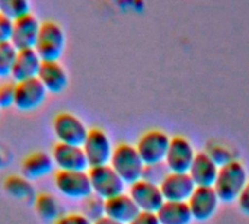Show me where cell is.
I'll return each mask as SVG.
<instances>
[{"label":"cell","mask_w":249,"mask_h":224,"mask_svg":"<svg viewBox=\"0 0 249 224\" xmlns=\"http://www.w3.org/2000/svg\"><path fill=\"white\" fill-rule=\"evenodd\" d=\"M248 181L245 166L239 160H233L219 169V175L213 188L220 201L233 203L239 198Z\"/></svg>","instance_id":"6da1fadb"},{"label":"cell","mask_w":249,"mask_h":224,"mask_svg":"<svg viewBox=\"0 0 249 224\" xmlns=\"http://www.w3.org/2000/svg\"><path fill=\"white\" fill-rule=\"evenodd\" d=\"M109 165L125 184L131 185L143 176L144 163L136 146L130 143H120L114 147Z\"/></svg>","instance_id":"7a4b0ae2"},{"label":"cell","mask_w":249,"mask_h":224,"mask_svg":"<svg viewBox=\"0 0 249 224\" xmlns=\"http://www.w3.org/2000/svg\"><path fill=\"white\" fill-rule=\"evenodd\" d=\"M66 47V32L63 26L53 19L41 22L35 51L42 61H60Z\"/></svg>","instance_id":"3957f363"},{"label":"cell","mask_w":249,"mask_h":224,"mask_svg":"<svg viewBox=\"0 0 249 224\" xmlns=\"http://www.w3.org/2000/svg\"><path fill=\"white\" fill-rule=\"evenodd\" d=\"M169 144H171V137L165 131L153 128L140 136L136 149L144 166H149V165H158L165 162L169 150Z\"/></svg>","instance_id":"277c9868"},{"label":"cell","mask_w":249,"mask_h":224,"mask_svg":"<svg viewBox=\"0 0 249 224\" xmlns=\"http://www.w3.org/2000/svg\"><path fill=\"white\" fill-rule=\"evenodd\" d=\"M53 131L60 143L82 146L86 140L89 128L76 114L60 111L53 118Z\"/></svg>","instance_id":"5b68a950"},{"label":"cell","mask_w":249,"mask_h":224,"mask_svg":"<svg viewBox=\"0 0 249 224\" xmlns=\"http://www.w3.org/2000/svg\"><path fill=\"white\" fill-rule=\"evenodd\" d=\"M82 149L85 152L89 168L109 165L114 152V146L111 143L109 136L99 127L89 128V133L82 144Z\"/></svg>","instance_id":"8992f818"},{"label":"cell","mask_w":249,"mask_h":224,"mask_svg":"<svg viewBox=\"0 0 249 224\" xmlns=\"http://www.w3.org/2000/svg\"><path fill=\"white\" fill-rule=\"evenodd\" d=\"M54 184L58 192L70 200L83 201L93 194L88 171H57Z\"/></svg>","instance_id":"52a82bcc"},{"label":"cell","mask_w":249,"mask_h":224,"mask_svg":"<svg viewBox=\"0 0 249 224\" xmlns=\"http://www.w3.org/2000/svg\"><path fill=\"white\" fill-rule=\"evenodd\" d=\"M88 173L90 178L92 192L104 201L123 194L125 190L127 184L117 175L111 165L89 168Z\"/></svg>","instance_id":"ba28073f"},{"label":"cell","mask_w":249,"mask_h":224,"mask_svg":"<svg viewBox=\"0 0 249 224\" xmlns=\"http://www.w3.org/2000/svg\"><path fill=\"white\" fill-rule=\"evenodd\" d=\"M196 152L193 144L182 136H175L171 138L169 150L165 159V165L169 172L174 173H188L191 165L196 159Z\"/></svg>","instance_id":"9c48e42d"},{"label":"cell","mask_w":249,"mask_h":224,"mask_svg":"<svg viewBox=\"0 0 249 224\" xmlns=\"http://www.w3.org/2000/svg\"><path fill=\"white\" fill-rule=\"evenodd\" d=\"M47 89L38 77L16 82L15 105L19 111H34L39 108L47 99Z\"/></svg>","instance_id":"30bf717a"},{"label":"cell","mask_w":249,"mask_h":224,"mask_svg":"<svg viewBox=\"0 0 249 224\" xmlns=\"http://www.w3.org/2000/svg\"><path fill=\"white\" fill-rule=\"evenodd\" d=\"M128 195L133 198L140 211L144 213H158V210L163 206L165 198L162 195L160 187L144 179H140L130 185Z\"/></svg>","instance_id":"8fae6325"},{"label":"cell","mask_w":249,"mask_h":224,"mask_svg":"<svg viewBox=\"0 0 249 224\" xmlns=\"http://www.w3.org/2000/svg\"><path fill=\"white\" fill-rule=\"evenodd\" d=\"M50 155L53 157L54 166H57L58 171H86L89 168L82 146L57 141Z\"/></svg>","instance_id":"7c38bea8"},{"label":"cell","mask_w":249,"mask_h":224,"mask_svg":"<svg viewBox=\"0 0 249 224\" xmlns=\"http://www.w3.org/2000/svg\"><path fill=\"white\" fill-rule=\"evenodd\" d=\"M219 203L220 200L213 187H197L187 204L194 220L206 222L216 214Z\"/></svg>","instance_id":"4fadbf2b"},{"label":"cell","mask_w":249,"mask_h":224,"mask_svg":"<svg viewBox=\"0 0 249 224\" xmlns=\"http://www.w3.org/2000/svg\"><path fill=\"white\" fill-rule=\"evenodd\" d=\"M39 28H41V22L32 12L22 17H18L13 20L10 42L18 50L34 48L36 44Z\"/></svg>","instance_id":"5bb4252c"},{"label":"cell","mask_w":249,"mask_h":224,"mask_svg":"<svg viewBox=\"0 0 249 224\" xmlns=\"http://www.w3.org/2000/svg\"><path fill=\"white\" fill-rule=\"evenodd\" d=\"M165 201L188 203L193 192L196 191V184L188 173H174L169 172L163 182L159 185Z\"/></svg>","instance_id":"9a60e30c"},{"label":"cell","mask_w":249,"mask_h":224,"mask_svg":"<svg viewBox=\"0 0 249 224\" xmlns=\"http://www.w3.org/2000/svg\"><path fill=\"white\" fill-rule=\"evenodd\" d=\"M36 77L48 93H61L69 86V73L60 61H42Z\"/></svg>","instance_id":"2e32d148"},{"label":"cell","mask_w":249,"mask_h":224,"mask_svg":"<svg viewBox=\"0 0 249 224\" xmlns=\"http://www.w3.org/2000/svg\"><path fill=\"white\" fill-rule=\"evenodd\" d=\"M139 207L136 206L133 198L125 192L105 201V216L115 222L123 224L131 223L139 216Z\"/></svg>","instance_id":"e0dca14e"},{"label":"cell","mask_w":249,"mask_h":224,"mask_svg":"<svg viewBox=\"0 0 249 224\" xmlns=\"http://www.w3.org/2000/svg\"><path fill=\"white\" fill-rule=\"evenodd\" d=\"M42 60L35 51V48H26V50H18V55L12 69L10 79L15 82L26 80L36 77L41 69Z\"/></svg>","instance_id":"ac0fdd59"},{"label":"cell","mask_w":249,"mask_h":224,"mask_svg":"<svg viewBox=\"0 0 249 224\" xmlns=\"http://www.w3.org/2000/svg\"><path fill=\"white\" fill-rule=\"evenodd\" d=\"M219 169L220 168L212 160V157L206 152H198L188 175L191 176L196 187H213L217 179Z\"/></svg>","instance_id":"d6986e66"},{"label":"cell","mask_w":249,"mask_h":224,"mask_svg":"<svg viewBox=\"0 0 249 224\" xmlns=\"http://www.w3.org/2000/svg\"><path fill=\"white\" fill-rule=\"evenodd\" d=\"M20 169L25 178H28L29 181H34V179H39L51 173L54 169V162L50 153L36 150L25 156Z\"/></svg>","instance_id":"ffe728a7"},{"label":"cell","mask_w":249,"mask_h":224,"mask_svg":"<svg viewBox=\"0 0 249 224\" xmlns=\"http://www.w3.org/2000/svg\"><path fill=\"white\" fill-rule=\"evenodd\" d=\"M38 217L45 223H54L64 216V207L61 201L51 192H39L34 203Z\"/></svg>","instance_id":"44dd1931"},{"label":"cell","mask_w":249,"mask_h":224,"mask_svg":"<svg viewBox=\"0 0 249 224\" xmlns=\"http://www.w3.org/2000/svg\"><path fill=\"white\" fill-rule=\"evenodd\" d=\"M160 224H190L194 219L187 203L165 201L156 213Z\"/></svg>","instance_id":"7402d4cb"},{"label":"cell","mask_w":249,"mask_h":224,"mask_svg":"<svg viewBox=\"0 0 249 224\" xmlns=\"http://www.w3.org/2000/svg\"><path fill=\"white\" fill-rule=\"evenodd\" d=\"M3 187L10 197L28 204H34L38 195L32 187V182L23 175H9L3 182Z\"/></svg>","instance_id":"603a6c76"},{"label":"cell","mask_w":249,"mask_h":224,"mask_svg":"<svg viewBox=\"0 0 249 224\" xmlns=\"http://www.w3.org/2000/svg\"><path fill=\"white\" fill-rule=\"evenodd\" d=\"M206 153L212 157V160L219 168H222L233 160H238L235 150H232L228 144H222V143H214V141L210 143L206 149Z\"/></svg>","instance_id":"cb8c5ba5"},{"label":"cell","mask_w":249,"mask_h":224,"mask_svg":"<svg viewBox=\"0 0 249 224\" xmlns=\"http://www.w3.org/2000/svg\"><path fill=\"white\" fill-rule=\"evenodd\" d=\"M16 55L18 48L10 41L0 42V77H10Z\"/></svg>","instance_id":"d4e9b609"},{"label":"cell","mask_w":249,"mask_h":224,"mask_svg":"<svg viewBox=\"0 0 249 224\" xmlns=\"http://www.w3.org/2000/svg\"><path fill=\"white\" fill-rule=\"evenodd\" d=\"M80 213L93 223L95 220L105 216V201L102 198L96 197L95 194H92L82 201V211Z\"/></svg>","instance_id":"484cf974"},{"label":"cell","mask_w":249,"mask_h":224,"mask_svg":"<svg viewBox=\"0 0 249 224\" xmlns=\"http://www.w3.org/2000/svg\"><path fill=\"white\" fill-rule=\"evenodd\" d=\"M0 12L15 20L31 13V3L28 0H0Z\"/></svg>","instance_id":"4316f807"},{"label":"cell","mask_w":249,"mask_h":224,"mask_svg":"<svg viewBox=\"0 0 249 224\" xmlns=\"http://www.w3.org/2000/svg\"><path fill=\"white\" fill-rule=\"evenodd\" d=\"M168 173H169V171H168L165 162L158 163V165H149V166H144L142 179L152 182L155 185H160L163 182V179L168 176Z\"/></svg>","instance_id":"83f0119b"},{"label":"cell","mask_w":249,"mask_h":224,"mask_svg":"<svg viewBox=\"0 0 249 224\" xmlns=\"http://www.w3.org/2000/svg\"><path fill=\"white\" fill-rule=\"evenodd\" d=\"M15 93H16V82L15 80H3L0 82V108H9L15 105Z\"/></svg>","instance_id":"f1b7e54d"},{"label":"cell","mask_w":249,"mask_h":224,"mask_svg":"<svg viewBox=\"0 0 249 224\" xmlns=\"http://www.w3.org/2000/svg\"><path fill=\"white\" fill-rule=\"evenodd\" d=\"M53 224H93L82 213H66Z\"/></svg>","instance_id":"f546056e"},{"label":"cell","mask_w":249,"mask_h":224,"mask_svg":"<svg viewBox=\"0 0 249 224\" xmlns=\"http://www.w3.org/2000/svg\"><path fill=\"white\" fill-rule=\"evenodd\" d=\"M12 28H13V20L0 12V42L10 41Z\"/></svg>","instance_id":"4dcf8cb0"},{"label":"cell","mask_w":249,"mask_h":224,"mask_svg":"<svg viewBox=\"0 0 249 224\" xmlns=\"http://www.w3.org/2000/svg\"><path fill=\"white\" fill-rule=\"evenodd\" d=\"M128 224H160L159 223V219L155 213H144V211H140L139 216Z\"/></svg>","instance_id":"1f68e13d"},{"label":"cell","mask_w":249,"mask_h":224,"mask_svg":"<svg viewBox=\"0 0 249 224\" xmlns=\"http://www.w3.org/2000/svg\"><path fill=\"white\" fill-rule=\"evenodd\" d=\"M238 204H239V208L242 210V213H245V214L249 216V181L248 184H247V187L244 188L242 194L238 198Z\"/></svg>","instance_id":"d6a6232c"},{"label":"cell","mask_w":249,"mask_h":224,"mask_svg":"<svg viewBox=\"0 0 249 224\" xmlns=\"http://www.w3.org/2000/svg\"><path fill=\"white\" fill-rule=\"evenodd\" d=\"M10 160H12V152H10V149L0 141V169L1 168H6L10 163Z\"/></svg>","instance_id":"836d02e7"},{"label":"cell","mask_w":249,"mask_h":224,"mask_svg":"<svg viewBox=\"0 0 249 224\" xmlns=\"http://www.w3.org/2000/svg\"><path fill=\"white\" fill-rule=\"evenodd\" d=\"M93 224H123V223H120V222H115V220H112V219H109V217L104 216V217H101V219L95 220V222H93Z\"/></svg>","instance_id":"e575fe53"},{"label":"cell","mask_w":249,"mask_h":224,"mask_svg":"<svg viewBox=\"0 0 249 224\" xmlns=\"http://www.w3.org/2000/svg\"><path fill=\"white\" fill-rule=\"evenodd\" d=\"M0 112H1V108H0Z\"/></svg>","instance_id":"d590c367"}]
</instances>
